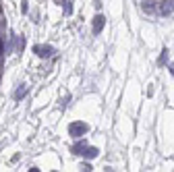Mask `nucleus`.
<instances>
[{"instance_id": "1", "label": "nucleus", "mask_w": 174, "mask_h": 172, "mask_svg": "<svg viewBox=\"0 0 174 172\" xmlns=\"http://www.w3.org/2000/svg\"><path fill=\"white\" fill-rule=\"evenodd\" d=\"M85 131H87V125H85V122H73L70 129H69V133L73 137H81Z\"/></svg>"}, {"instance_id": "2", "label": "nucleus", "mask_w": 174, "mask_h": 172, "mask_svg": "<svg viewBox=\"0 0 174 172\" xmlns=\"http://www.w3.org/2000/svg\"><path fill=\"white\" fill-rule=\"evenodd\" d=\"M33 50H35L37 56H50V54H52V48L50 46H35Z\"/></svg>"}, {"instance_id": "3", "label": "nucleus", "mask_w": 174, "mask_h": 172, "mask_svg": "<svg viewBox=\"0 0 174 172\" xmlns=\"http://www.w3.org/2000/svg\"><path fill=\"white\" fill-rule=\"evenodd\" d=\"M102 27H104V17H102V15H97V17H95V21H93V29H95V33H97V31H102Z\"/></svg>"}, {"instance_id": "4", "label": "nucleus", "mask_w": 174, "mask_h": 172, "mask_svg": "<svg viewBox=\"0 0 174 172\" xmlns=\"http://www.w3.org/2000/svg\"><path fill=\"white\" fill-rule=\"evenodd\" d=\"M25 93H27V85H21V87L17 89V93H15V100H21Z\"/></svg>"}, {"instance_id": "5", "label": "nucleus", "mask_w": 174, "mask_h": 172, "mask_svg": "<svg viewBox=\"0 0 174 172\" xmlns=\"http://www.w3.org/2000/svg\"><path fill=\"white\" fill-rule=\"evenodd\" d=\"M95 153H97V149H93V147H89L87 151H85V156H87V158H93Z\"/></svg>"}, {"instance_id": "6", "label": "nucleus", "mask_w": 174, "mask_h": 172, "mask_svg": "<svg viewBox=\"0 0 174 172\" xmlns=\"http://www.w3.org/2000/svg\"><path fill=\"white\" fill-rule=\"evenodd\" d=\"M64 11H67V12L73 11V4H70V0H64Z\"/></svg>"}]
</instances>
